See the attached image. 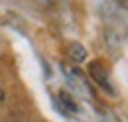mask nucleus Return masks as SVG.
Instances as JSON below:
<instances>
[{"label":"nucleus","instance_id":"1","mask_svg":"<svg viewBox=\"0 0 128 122\" xmlns=\"http://www.w3.org/2000/svg\"><path fill=\"white\" fill-rule=\"evenodd\" d=\"M89 71H91L93 79H95L102 89H106L108 92H112L110 81H108V73H106V69L100 65V61H93V63H91V67H89Z\"/></svg>","mask_w":128,"mask_h":122},{"label":"nucleus","instance_id":"2","mask_svg":"<svg viewBox=\"0 0 128 122\" xmlns=\"http://www.w3.org/2000/svg\"><path fill=\"white\" fill-rule=\"evenodd\" d=\"M57 104H59V108H61L63 112H75V110H77L73 98H71L67 92H59V94H57Z\"/></svg>","mask_w":128,"mask_h":122},{"label":"nucleus","instance_id":"3","mask_svg":"<svg viewBox=\"0 0 128 122\" xmlns=\"http://www.w3.org/2000/svg\"><path fill=\"white\" fill-rule=\"evenodd\" d=\"M71 55L77 61L85 59V49H81V46H71Z\"/></svg>","mask_w":128,"mask_h":122},{"label":"nucleus","instance_id":"4","mask_svg":"<svg viewBox=\"0 0 128 122\" xmlns=\"http://www.w3.org/2000/svg\"><path fill=\"white\" fill-rule=\"evenodd\" d=\"M4 100V91H2V87H0V102Z\"/></svg>","mask_w":128,"mask_h":122}]
</instances>
